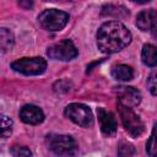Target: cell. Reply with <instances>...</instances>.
Masks as SVG:
<instances>
[{"label":"cell","instance_id":"1","mask_svg":"<svg viewBox=\"0 0 157 157\" xmlns=\"http://www.w3.org/2000/svg\"><path fill=\"white\" fill-rule=\"evenodd\" d=\"M131 42V33L119 21L104 22L97 32V47L105 54H113Z\"/></svg>","mask_w":157,"mask_h":157},{"label":"cell","instance_id":"2","mask_svg":"<svg viewBox=\"0 0 157 157\" xmlns=\"http://www.w3.org/2000/svg\"><path fill=\"white\" fill-rule=\"evenodd\" d=\"M47 146L58 156L71 157L77 152V144L74 137L70 135L61 134H50L45 139Z\"/></svg>","mask_w":157,"mask_h":157},{"label":"cell","instance_id":"3","mask_svg":"<svg viewBox=\"0 0 157 157\" xmlns=\"http://www.w3.org/2000/svg\"><path fill=\"white\" fill-rule=\"evenodd\" d=\"M40 26L47 31H61L69 22V15L65 11L58 9H48L44 10L38 16Z\"/></svg>","mask_w":157,"mask_h":157},{"label":"cell","instance_id":"4","mask_svg":"<svg viewBox=\"0 0 157 157\" xmlns=\"http://www.w3.org/2000/svg\"><path fill=\"white\" fill-rule=\"evenodd\" d=\"M118 110L125 130L132 137H139L145 131V125L140 119V117L132 110V108H129L121 104H118Z\"/></svg>","mask_w":157,"mask_h":157},{"label":"cell","instance_id":"5","mask_svg":"<svg viewBox=\"0 0 157 157\" xmlns=\"http://www.w3.org/2000/svg\"><path fill=\"white\" fill-rule=\"evenodd\" d=\"M11 69L23 75H40L47 69V61L43 58H21L11 64Z\"/></svg>","mask_w":157,"mask_h":157},{"label":"cell","instance_id":"6","mask_svg":"<svg viewBox=\"0 0 157 157\" xmlns=\"http://www.w3.org/2000/svg\"><path fill=\"white\" fill-rule=\"evenodd\" d=\"M64 114L76 125H80L82 128H88L93 124V115H92L91 109L82 103L69 104L65 108Z\"/></svg>","mask_w":157,"mask_h":157},{"label":"cell","instance_id":"7","mask_svg":"<svg viewBox=\"0 0 157 157\" xmlns=\"http://www.w3.org/2000/svg\"><path fill=\"white\" fill-rule=\"evenodd\" d=\"M78 54L75 44L70 39H63L58 43H54L48 47L47 49V55L50 59L54 60H61V61H67L72 60L76 58Z\"/></svg>","mask_w":157,"mask_h":157},{"label":"cell","instance_id":"8","mask_svg":"<svg viewBox=\"0 0 157 157\" xmlns=\"http://www.w3.org/2000/svg\"><path fill=\"white\" fill-rule=\"evenodd\" d=\"M114 93L118 99V104L132 108L140 104L141 93L135 87L131 86H118L114 87Z\"/></svg>","mask_w":157,"mask_h":157},{"label":"cell","instance_id":"9","mask_svg":"<svg viewBox=\"0 0 157 157\" xmlns=\"http://www.w3.org/2000/svg\"><path fill=\"white\" fill-rule=\"evenodd\" d=\"M20 118L26 124L38 125L44 120V113L39 107L34 104H25L20 109Z\"/></svg>","mask_w":157,"mask_h":157},{"label":"cell","instance_id":"10","mask_svg":"<svg viewBox=\"0 0 157 157\" xmlns=\"http://www.w3.org/2000/svg\"><path fill=\"white\" fill-rule=\"evenodd\" d=\"M101 130L105 136H113L117 132V120L112 112L105 110L104 108H98L97 110Z\"/></svg>","mask_w":157,"mask_h":157},{"label":"cell","instance_id":"11","mask_svg":"<svg viewBox=\"0 0 157 157\" xmlns=\"http://www.w3.org/2000/svg\"><path fill=\"white\" fill-rule=\"evenodd\" d=\"M157 20V11L153 9L141 11L136 17V26L141 31H148L153 27Z\"/></svg>","mask_w":157,"mask_h":157},{"label":"cell","instance_id":"12","mask_svg":"<svg viewBox=\"0 0 157 157\" xmlns=\"http://www.w3.org/2000/svg\"><path fill=\"white\" fill-rule=\"evenodd\" d=\"M142 63L150 67L157 66V47L153 44H145L141 52Z\"/></svg>","mask_w":157,"mask_h":157},{"label":"cell","instance_id":"13","mask_svg":"<svg viewBox=\"0 0 157 157\" xmlns=\"http://www.w3.org/2000/svg\"><path fill=\"white\" fill-rule=\"evenodd\" d=\"M112 76L119 81H130L134 77V70L128 65L120 64V65H117L113 67Z\"/></svg>","mask_w":157,"mask_h":157},{"label":"cell","instance_id":"14","mask_svg":"<svg viewBox=\"0 0 157 157\" xmlns=\"http://www.w3.org/2000/svg\"><path fill=\"white\" fill-rule=\"evenodd\" d=\"M15 43V37L12 34V32L5 27H2L0 29V48H1V53L4 54L5 52L10 50L13 47Z\"/></svg>","mask_w":157,"mask_h":157},{"label":"cell","instance_id":"15","mask_svg":"<svg viewBox=\"0 0 157 157\" xmlns=\"http://www.w3.org/2000/svg\"><path fill=\"white\" fill-rule=\"evenodd\" d=\"M102 15L114 16V17H124L129 15L128 10L120 5H105L102 7Z\"/></svg>","mask_w":157,"mask_h":157},{"label":"cell","instance_id":"16","mask_svg":"<svg viewBox=\"0 0 157 157\" xmlns=\"http://www.w3.org/2000/svg\"><path fill=\"white\" fill-rule=\"evenodd\" d=\"M146 151L150 157H157V123L153 125L151 136L146 142Z\"/></svg>","mask_w":157,"mask_h":157},{"label":"cell","instance_id":"17","mask_svg":"<svg viewBox=\"0 0 157 157\" xmlns=\"http://www.w3.org/2000/svg\"><path fill=\"white\" fill-rule=\"evenodd\" d=\"M10 153L13 157H32V151L25 145H13V146H11Z\"/></svg>","mask_w":157,"mask_h":157},{"label":"cell","instance_id":"18","mask_svg":"<svg viewBox=\"0 0 157 157\" xmlns=\"http://www.w3.org/2000/svg\"><path fill=\"white\" fill-rule=\"evenodd\" d=\"M135 147L129 142H120L118 146V157H132Z\"/></svg>","mask_w":157,"mask_h":157},{"label":"cell","instance_id":"19","mask_svg":"<svg viewBox=\"0 0 157 157\" xmlns=\"http://www.w3.org/2000/svg\"><path fill=\"white\" fill-rule=\"evenodd\" d=\"M11 130H12V120L7 115H4L2 114V128H1V135H2V137L5 139V137L10 136Z\"/></svg>","mask_w":157,"mask_h":157},{"label":"cell","instance_id":"20","mask_svg":"<svg viewBox=\"0 0 157 157\" xmlns=\"http://www.w3.org/2000/svg\"><path fill=\"white\" fill-rule=\"evenodd\" d=\"M147 88L153 96H157V74H152L147 78Z\"/></svg>","mask_w":157,"mask_h":157},{"label":"cell","instance_id":"21","mask_svg":"<svg viewBox=\"0 0 157 157\" xmlns=\"http://www.w3.org/2000/svg\"><path fill=\"white\" fill-rule=\"evenodd\" d=\"M151 34H152V37L157 40V21H156V23L153 25V27L151 28Z\"/></svg>","mask_w":157,"mask_h":157}]
</instances>
